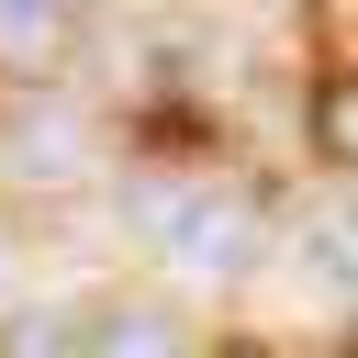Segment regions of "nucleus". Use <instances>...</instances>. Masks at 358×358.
<instances>
[{"label":"nucleus","mask_w":358,"mask_h":358,"mask_svg":"<svg viewBox=\"0 0 358 358\" xmlns=\"http://www.w3.org/2000/svg\"><path fill=\"white\" fill-rule=\"evenodd\" d=\"M0 145H11L22 179H67V168H78V112H22Z\"/></svg>","instance_id":"2"},{"label":"nucleus","mask_w":358,"mask_h":358,"mask_svg":"<svg viewBox=\"0 0 358 358\" xmlns=\"http://www.w3.org/2000/svg\"><path fill=\"white\" fill-rule=\"evenodd\" d=\"M0 45H11V56H45V45H56V11H0Z\"/></svg>","instance_id":"4"},{"label":"nucleus","mask_w":358,"mask_h":358,"mask_svg":"<svg viewBox=\"0 0 358 358\" xmlns=\"http://www.w3.org/2000/svg\"><path fill=\"white\" fill-rule=\"evenodd\" d=\"M134 213H145V235H157L190 280H235V268L257 257V213H246L235 190H134Z\"/></svg>","instance_id":"1"},{"label":"nucleus","mask_w":358,"mask_h":358,"mask_svg":"<svg viewBox=\"0 0 358 358\" xmlns=\"http://www.w3.org/2000/svg\"><path fill=\"white\" fill-rule=\"evenodd\" d=\"M78 358H179V324L168 313H112L101 336H78Z\"/></svg>","instance_id":"3"}]
</instances>
